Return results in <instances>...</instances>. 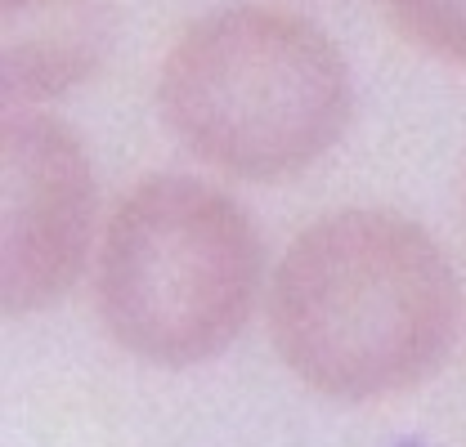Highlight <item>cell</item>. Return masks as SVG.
Here are the masks:
<instances>
[{"label": "cell", "mask_w": 466, "mask_h": 447, "mask_svg": "<svg viewBox=\"0 0 466 447\" xmlns=\"http://www.w3.org/2000/svg\"><path fill=\"white\" fill-rule=\"evenodd\" d=\"M458 335V278L400 211L346 206L309 220L269 273V340L305 390L372 402L417 390Z\"/></svg>", "instance_id": "cell-1"}, {"label": "cell", "mask_w": 466, "mask_h": 447, "mask_svg": "<svg viewBox=\"0 0 466 447\" xmlns=\"http://www.w3.org/2000/svg\"><path fill=\"white\" fill-rule=\"evenodd\" d=\"M171 134L211 170L279 184L309 170L350 121V67L309 18L225 5L193 18L157 72Z\"/></svg>", "instance_id": "cell-2"}, {"label": "cell", "mask_w": 466, "mask_h": 447, "mask_svg": "<svg viewBox=\"0 0 466 447\" xmlns=\"http://www.w3.org/2000/svg\"><path fill=\"white\" fill-rule=\"evenodd\" d=\"M260 282V233L225 188L148 174L104 224L95 304L126 353L153 367H193L238 340Z\"/></svg>", "instance_id": "cell-3"}, {"label": "cell", "mask_w": 466, "mask_h": 447, "mask_svg": "<svg viewBox=\"0 0 466 447\" xmlns=\"http://www.w3.org/2000/svg\"><path fill=\"white\" fill-rule=\"evenodd\" d=\"M0 295L5 313H41L72 291L95 233V170L50 112H9L0 130Z\"/></svg>", "instance_id": "cell-4"}, {"label": "cell", "mask_w": 466, "mask_h": 447, "mask_svg": "<svg viewBox=\"0 0 466 447\" xmlns=\"http://www.w3.org/2000/svg\"><path fill=\"white\" fill-rule=\"evenodd\" d=\"M104 0H0V76L9 104H46L86 85L108 55Z\"/></svg>", "instance_id": "cell-5"}, {"label": "cell", "mask_w": 466, "mask_h": 447, "mask_svg": "<svg viewBox=\"0 0 466 447\" xmlns=\"http://www.w3.org/2000/svg\"><path fill=\"white\" fill-rule=\"evenodd\" d=\"M386 14L408 45L466 63V0H386Z\"/></svg>", "instance_id": "cell-6"}]
</instances>
